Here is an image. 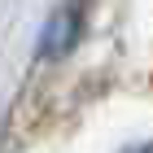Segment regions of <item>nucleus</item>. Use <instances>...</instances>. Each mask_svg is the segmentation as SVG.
<instances>
[{"mask_svg": "<svg viewBox=\"0 0 153 153\" xmlns=\"http://www.w3.org/2000/svg\"><path fill=\"white\" fill-rule=\"evenodd\" d=\"M83 0H66L53 18H48V26H44V39H39V53L44 57H61L66 48L79 39V31H83Z\"/></svg>", "mask_w": 153, "mask_h": 153, "instance_id": "obj_1", "label": "nucleus"}, {"mask_svg": "<svg viewBox=\"0 0 153 153\" xmlns=\"http://www.w3.org/2000/svg\"><path fill=\"white\" fill-rule=\"evenodd\" d=\"M127 153H153V144H140V149H127Z\"/></svg>", "mask_w": 153, "mask_h": 153, "instance_id": "obj_2", "label": "nucleus"}]
</instances>
